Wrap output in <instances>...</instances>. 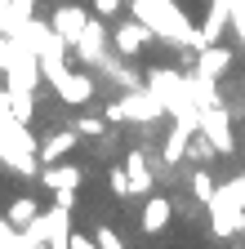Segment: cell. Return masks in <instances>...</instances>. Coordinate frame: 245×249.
Instances as JSON below:
<instances>
[{"instance_id":"obj_1","label":"cell","mask_w":245,"mask_h":249,"mask_svg":"<svg viewBox=\"0 0 245 249\" xmlns=\"http://www.w3.org/2000/svg\"><path fill=\"white\" fill-rule=\"evenodd\" d=\"M134 14L156 31V36H165L170 45H188V49H201V31L183 18V9L174 5V0H130Z\"/></svg>"},{"instance_id":"obj_2","label":"cell","mask_w":245,"mask_h":249,"mask_svg":"<svg viewBox=\"0 0 245 249\" xmlns=\"http://www.w3.org/2000/svg\"><path fill=\"white\" fill-rule=\"evenodd\" d=\"M0 160L14 174H36V138L27 134V120L9 111V98H0Z\"/></svg>"},{"instance_id":"obj_3","label":"cell","mask_w":245,"mask_h":249,"mask_svg":"<svg viewBox=\"0 0 245 249\" xmlns=\"http://www.w3.org/2000/svg\"><path fill=\"white\" fill-rule=\"evenodd\" d=\"M147 89L165 103V116H183V111H201L192 103V89H188V76L183 71H170V67H156L147 76Z\"/></svg>"},{"instance_id":"obj_4","label":"cell","mask_w":245,"mask_h":249,"mask_svg":"<svg viewBox=\"0 0 245 249\" xmlns=\"http://www.w3.org/2000/svg\"><path fill=\"white\" fill-rule=\"evenodd\" d=\"M196 129L214 142V151H219V156H227V151L236 147V138H232V116L223 111V103H219V107H201Z\"/></svg>"},{"instance_id":"obj_5","label":"cell","mask_w":245,"mask_h":249,"mask_svg":"<svg viewBox=\"0 0 245 249\" xmlns=\"http://www.w3.org/2000/svg\"><path fill=\"white\" fill-rule=\"evenodd\" d=\"M120 107H125V120H134V124H151V120H161V116H165V103H161L151 89H143V85L125 89Z\"/></svg>"},{"instance_id":"obj_6","label":"cell","mask_w":245,"mask_h":249,"mask_svg":"<svg viewBox=\"0 0 245 249\" xmlns=\"http://www.w3.org/2000/svg\"><path fill=\"white\" fill-rule=\"evenodd\" d=\"M209 227L219 231V236H232V231H245V209L236 200H227L219 187H214V196H209Z\"/></svg>"},{"instance_id":"obj_7","label":"cell","mask_w":245,"mask_h":249,"mask_svg":"<svg viewBox=\"0 0 245 249\" xmlns=\"http://www.w3.org/2000/svg\"><path fill=\"white\" fill-rule=\"evenodd\" d=\"M151 40H156V31H151L143 18H130V22H120V27H116V36H112L116 53L125 58V62H130V58H138V53H143V45H151Z\"/></svg>"},{"instance_id":"obj_8","label":"cell","mask_w":245,"mask_h":249,"mask_svg":"<svg viewBox=\"0 0 245 249\" xmlns=\"http://www.w3.org/2000/svg\"><path fill=\"white\" fill-rule=\"evenodd\" d=\"M72 53H76L80 62H89V67H98V62L107 58V27H103V18H89V22H85V31L76 36Z\"/></svg>"},{"instance_id":"obj_9","label":"cell","mask_w":245,"mask_h":249,"mask_svg":"<svg viewBox=\"0 0 245 249\" xmlns=\"http://www.w3.org/2000/svg\"><path fill=\"white\" fill-rule=\"evenodd\" d=\"M85 22H89V9H80V5H63V9H54V18H49V27L58 31V40H63L67 49L76 45V36L85 31Z\"/></svg>"},{"instance_id":"obj_10","label":"cell","mask_w":245,"mask_h":249,"mask_svg":"<svg viewBox=\"0 0 245 249\" xmlns=\"http://www.w3.org/2000/svg\"><path fill=\"white\" fill-rule=\"evenodd\" d=\"M227 67H232V49H227V45L214 40V45H201V49H196V71H201V76L219 80Z\"/></svg>"},{"instance_id":"obj_11","label":"cell","mask_w":245,"mask_h":249,"mask_svg":"<svg viewBox=\"0 0 245 249\" xmlns=\"http://www.w3.org/2000/svg\"><path fill=\"white\" fill-rule=\"evenodd\" d=\"M40 227H45V245H58V249H67V236H72V209L54 205L49 213H40Z\"/></svg>"},{"instance_id":"obj_12","label":"cell","mask_w":245,"mask_h":249,"mask_svg":"<svg viewBox=\"0 0 245 249\" xmlns=\"http://www.w3.org/2000/svg\"><path fill=\"white\" fill-rule=\"evenodd\" d=\"M170 218H174V205H170L165 196H147V205H143V231H147V236L165 231Z\"/></svg>"},{"instance_id":"obj_13","label":"cell","mask_w":245,"mask_h":249,"mask_svg":"<svg viewBox=\"0 0 245 249\" xmlns=\"http://www.w3.org/2000/svg\"><path fill=\"white\" fill-rule=\"evenodd\" d=\"M125 178H130V192L134 196H147L151 192V165H147L143 151H130L125 156Z\"/></svg>"},{"instance_id":"obj_14","label":"cell","mask_w":245,"mask_h":249,"mask_svg":"<svg viewBox=\"0 0 245 249\" xmlns=\"http://www.w3.org/2000/svg\"><path fill=\"white\" fill-rule=\"evenodd\" d=\"M227 18H232V0H214L209 5V18H205V27H201V45H214L227 31Z\"/></svg>"},{"instance_id":"obj_15","label":"cell","mask_w":245,"mask_h":249,"mask_svg":"<svg viewBox=\"0 0 245 249\" xmlns=\"http://www.w3.org/2000/svg\"><path fill=\"white\" fill-rule=\"evenodd\" d=\"M40 182L49 187V192H63V187H72V192H76V187H80V169L76 165H45V174H40Z\"/></svg>"},{"instance_id":"obj_16","label":"cell","mask_w":245,"mask_h":249,"mask_svg":"<svg viewBox=\"0 0 245 249\" xmlns=\"http://www.w3.org/2000/svg\"><path fill=\"white\" fill-rule=\"evenodd\" d=\"M188 89H192V103H196V107H219V103H223V98H219V80H209V76H201V71L188 76Z\"/></svg>"},{"instance_id":"obj_17","label":"cell","mask_w":245,"mask_h":249,"mask_svg":"<svg viewBox=\"0 0 245 249\" xmlns=\"http://www.w3.org/2000/svg\"><path fill=\"white\" fill-rule=\"evenodd\" d=\"M76 142H80V134H76V129H58V134H49V138H45V147H40V160H49V165H54V160H63V156H67Z\"/></svg>"},{"instance_id":"obj_18","label":"cell","mask_w":245,"mask_h":249,"mask_svg":"<svg viewBox=\"0 0 245 249\" xmlns=\"http://www.w3.org/2000/svg\"><path fill=\"white\" fill-rule=\"evenodd\" d=\"M5 98H9V111H14L18 120H32V111H36V89L5 85Z\"/></svg>"},{"instance_id":"obj_19","label":"cell","mask_w":245,"mask_h":249,"mask_svg":"<svg viewBox=\"0 0 245 249\" xmlns=\"http://www.w3.org/2000/svg\"><path fill=\"white\" fill-rule=\"evenodd\" d=\"M98 71H103V76H107L112 85H120V89H134V85H143V80H138V76H134L130 67H120L116 58H103V62H98Z\"/></svg>"},{"instance_id":"obj_20","label":"cell","mask_w":245,"mask_h":249,"mask_svg":"<svg viewBox=\"0 0 245 249\" xmlns=\"http://www.w3.org/2000/svg\"><path fill=\"white\" fill-rule=\"evenodd\" d=\"M36 213H40V209H36V196H18V200L9 205V213H5V218H9L14 227H27Z\"/></svg>"},{"instance_id":"obj_21","label":"cell","mask_w":245,"mask_h":249,"mask_svg":"<svg viewBox=\"0 0 245 249\" xmlns=\"http://www.w3.org/2000/svg\"><path fill=\"white\" fill-rule=\"evenodd\" d=\"M183 156H188V160H209V156H214V142L196 129V134L188 138V151H183Z\"/></svg>"},{"instance_id":"obj_22","label":"cell","mask_w":245,"mask_h":249,"mask_svg":"<svg viewBox=\"0 0 245 249\" xmlns=\"http://www.w3.org/2000/svg\"><path fill=\"white\" fill-rule=\"evenodd\" d=\"M192 196H196L201 205H209V196H214V178H209V169H196V174H192Z\"/></svg>"},{"instance_id":"obj_23","label":"cell","mask_w":245,"mask_h":249,"mask_svg":"<svg viewBox=\"0 0 245 249\" xmlns=\"http://www.w3.org/2000/svg\"><path fill=\"white\" fill-rule=\"evenodd\" d=\"M76 134L80 138H103L107 134V116H85V120H76Z\"/></svg>"},{"instance_id":"obj_24","label":"cell","mask_w":245,"mask_h":249,"mask_svg":"<svg viewBox=\"0 0 245 249\" xmlns=\"http://www.w3.org/2000/svg\"><path fill=\"white\" fill-rule=\"evenodd\" d=\"M14 53H18V36H5V31H0V76L9 71V62H14Z\"/></svg>"},{"instance_id":"obj_25","label":"cell","mask_w":245,"mask_h":249,"mask_svg":"<svg viewBox=\"0 0 245 249\" xmlns=\"http://www.w3.org/2000/svg\"><path fill=\"white\" fill-rule=\"evenodd\" d=\"M219 192H223V196H227V200H236V205H241V209H245V174H236V178H232V182H223V187H219Z\"/></svg>"},{"instance_id":"obj_26","label":"cell","mask_w":245,"mask_h":249,"mask_svg":"<svg viewBox=\"0 0 245 249\" xmlns=\"http://www.w3.org/2000/svg\"><path fill=\"white\" fill-rule=\"evenodd\" d=\"M107 182H112L116 196H134V192H130V178H125V165H116V169L107 174Z\"/></svg>"},{"instance_id":"obj_27","label":"cell","mask_w":245,"mask_h":249,"mask_svg":"<svg viewBox=\"0 0 245 249\" xmlns=\"http://www.w3.org/2000/svg\"><path fill=\"white\" fill-rule=\"evenodd\" d=\"M94 245H98V249H116V245H120V236H116L112 227H98V231H94Z\"/></svg>"},{"instance_id":"obj_28","label":"cell","mask_w":245,"mask_h":249,"mask_svg":"<svg viewBox=\"0 0 245 249\" xmlns=\"http://www.w3.org/2000/svg\"><path fill=\"white\" fill-rule=\"evenodd\" d=\"M120 5H125V0H94V14L98 18H112V14H120Z\"/></svg>"},{"instance_id":"obj_29","label":"cell","mask_w":245,"mask_h":249,"mask_svg":"<svg viewBox=\"0 0 245 249\" xmlns=\"http://www.w3.org/2000/svg\"><path fill=\"white\" fill-rule=\"evenodd\" d=\"M54 205H63V209H72V205H76V192H72V187H63V192H54Z\"/></svg>"},{"instance_id":"obj_30","label":"cell","mask_w":245,"mask_h":249,"mask_svg":"<svg viewBox=\"0 0 245 249\" xmlns=\"http://www.w3.org/2000/svg\"><path fill=\"white\" fill-rule=\"evenodd\" d=\"M107 124H130V120H125V107H120V103H112V107H107Z\"/></svg>"},{"instance_id":"obj_31","label":"cell","mask_w":245,"mask_h":249,"mask_svg":"<svg viewBox=\"0 0 245 249\" xmlns=\"http://www.w3.org/2000/svg\"><path fill=\"white\" fill-rule=\"evenodd\" d=\"M89 245H94V236H80V231L67 236V249H89Z\"/></svg>"},{"instance_id":"obj_32","label":"cell","mask_w":245,"mask_h":249,"mask_svg":"<svg viewBox=\"0 0 245 249\" xmlns=\"http://www.w3.org/2000/svg\"><path fill=\"white\" fill-rule=\"evenodd\" d=\"M0 98H5V80H0Z\"/></svg>"}]
</instances>
